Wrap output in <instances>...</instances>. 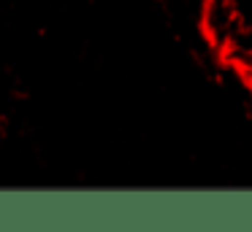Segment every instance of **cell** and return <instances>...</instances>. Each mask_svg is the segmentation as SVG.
I'll list each match as a JSON object with an SVG mask.
<instances>
[{"label": "cell", "mask_w": 252, "mask_h": 232, "mask_svg": "<svg viewBox=\"0 0 252 232\" xmlns=\"http://www.w3.org/2000/svg\"><path fill=\"white\" fill-rule=\"evenodd\" d=\"M244 30L233 0H203L201 32L214 49H228Z\"/></svg>", "instance_id": "6da1fadb"}, {"label": "cell", "mask_w": 252, "mask_h": 232, "mask_svg": "<svg viewBox=\"0 0 252 232\" xmlns=\"http://www.w3.org/2000/svg\"><path fill=\"white\" fill-rule=\"evenodd\" d=\"M236 11H239V19L244 30H252V0H233Z\"/></svg>", "instance_id": "7a4b0ae2"}]
</instances>
